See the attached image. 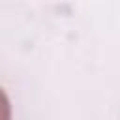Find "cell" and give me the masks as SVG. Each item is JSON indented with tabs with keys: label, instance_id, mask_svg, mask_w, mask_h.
Segmentation results:
<instances>
[{
	"label": "cell",
	"instance_id": "obj_1",
	"mask_svg": "<svg viewBox=\"0 0 120 120\" xmlns=\"http://www.w3.org/2000/svg\"><path fill=\"white\" fill-rule=\"evenodd\" d=\"M0 120H11V103L2 88H0Z\"/></svg>",
	"mask_w": 120,
	"mask_h": 120
}]
</instances>
